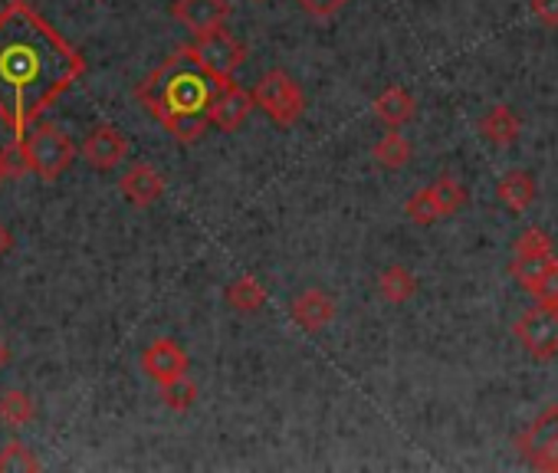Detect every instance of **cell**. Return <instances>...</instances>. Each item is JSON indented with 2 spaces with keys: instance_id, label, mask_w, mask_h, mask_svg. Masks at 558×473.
<instances>
[{
  "instance_id": "26",
  "label": "cell",
  "mask_w": 558,
  "mask_h": 473,
  "mask_svg": "<svg viewBox=\"0 0 558 473\" xmlns=\"http://www.w3.org/2000/svg\"><path fill=\"white\" fill-rule=\"evenodd\" d=\"M545 254H555L551 247V237L538 227H529L525 233H519L515 241V257H545Z\"/></svg>"
},
{
  "instance_id": "3",
  "label": "cell",
  "mask_w": 558,
  "mask_h": 473,
  "mask_svg": "<svg viewBox=\"0 0 558 473\" xmlns=\"http://www.w3.org/2000/svg\"><path fill=\"white\" fill-rule=\"evenodd\" d=\"M253 106L272 119L279 129H290L303 119L306 112V96L300 89V83L283 73V70H269L266 76H259V83L253 86Z\"/></svg>"
},
{
  "instance_id": "33",
  "label": "cell",
  "mask_w": 558,
  "mask_h": 473,
  "mask_svg": "<svg viewBox=\"0 0 558 473\" xmlns=\"http://www.w3.org/2000/svg\"><path fill=\"white\" fill-rule=\"evenodd\" d=\"M4 178H8V168H4V158H0V184H4Z\"/></svg>"
},
{
  "instance_id": "7",
  "label": "cell",
  "mask_w": 558,
  "mask_h": 473,
  "mask_svg": "<svg viewBox=\"0 0 558 473\" xmlns=\"http://www.w3.org/2000/svg\"><path fill=\"white\" fill-rule=\"evenodd\" d=\"M253 109V93H246L233 76H217L210 99V125H217L220 132H236Z\"/></svg>"
},
{
  "instance_id": "22",
  "label": "cell",
  "mask_w": 558,
  "mask_h": 473,
  "mask_svg": "<svg viewBox=\"0 0 558 473\" xmlns=\"http://www.w3.org/2000/svg\"><path fill=\"white\" fill-rule=\"evenodd\" d=\"M427 187H430V194H434V201H437V207H440V214H444V217L457 214V210L466 204V187H463L457 178H450V174H444V178L430 181Z\"/></svg>"
},
{
  "instance_id": "11",
  "label": "cell",
  "mask_w": 558,
  "mask_h": 473,
  "mask_svg": "<svg viewBox=\"0 0 558 473\" xmlns=\"http://www.w3.org/2000/svg\"><path fill=\"white\" fill-rule=\"evenodd\" d=\"M171 17L178 24H184L194 37H201V34H210L227 24L230 4L227 0H174Z\"/></svg>"
},
{
  "instance_id": "23",
  "label": "cell",
  "mask_w": 558,
  "mask_h": 473,
  "mask_svg": "<svg viewBox=\"0 0 558 473\" xmlns=\"http://www.w3.org/2000/svg\"><path fill=\"white\" fill-rule=\"evenodd\" d=\"M404 214H408V220L417 223V227H430V223L444 220V214H440V207H437L430 187H421L417 194H411V201L404 204Z\"/></svg>"
},
{
  "instance_id": "8",
  "label": "cell",
  "mask_w": 558,
  "mask_h": 473,
  "mask_svg": "<svg viewBox=\"0 0 558 473\" xmlns=\"http://www.w3.org/2000/svg\"><path fill=\"white\" fill-rule=\"evenodd\" d=\"M522 457L538 470H558V408L542 411L519 437Z\"/></svg>"
},
{
  "instance_id": "4",
  "label": "cell",
  "mask_w": 558,
  "mask_h": 473,
  "mask_svg": "<svg viewBox=\"0 0 558 473\" xmlns=\"http://www.w3.org/2000/svg\"><path fill=\"white\" fill-rule=\"evenodd\" d=\"M24 148H27V161H31V171L40 174L44 181H57L76 158V145L66 132H60L57 125H31L27 135H24Z\"/></svg>"
},
{
  "instance_id": "17",
  "label": "cell",
  "mask_w": 558,
  "mask_h": 473,
  "mask_svg": "<svg viewBox=\"0 0 558 473\" xmlns=\"http://www.w3.org/2000/svg\"><path fill=\"white\" fill-rule=\"evenodd\" d=\"M378 293H381V300H385V303L401 306V303L414 300V293H417V280H414V274H411L408 267H388V270L378 277Z\"/></svg>"
},
{
  "instance_id": "25",
  "label": "cell",
  "mask_w": 558,
  "mask_h": 473,
  "mask_svg": "<svg viewBox=\"0 0 558 473\" xmlns=\"http://www.w3.org/2000/svg\"><path fill=\"white\" fill-rule=\"evenodd\" d=\"M14 470L34 473V470H40V460L24 444H8L4 450H0V473H14Z\"/></svg>"
},
{
  "instance_id": "9",
  "label": "cell",
  "mask_w": 558,
  "mask_h": 473,
  "mask_svg": "<svg viewBox=\"0 0 558 473\" xmlns=\"http://www.w3.org/2000/svg\"><path fill=\"white\" fill-rule=\"evenodd\" d=\"M80 155H83V161H86L93 171H112V168L129 155V142H125V135H122L119 129H112V125H96V129L83 138Z\"/></svg>"
},
{
  "instance_id": "15",
  "label": "cell",
  "mask_w": 558,
  "mask_h": 473,
  "mask_svg": "<svg viewBox=\"0 0 558 473\" xmlns=\"http://www.w3.org/2000/svg\"><path fill=\"white\" fill-rule=\"evenodd\" d=\"M522 125L515 119V112L509 106H493L483 119H480V135L489 142V145H499V148H509L515 138H519Z\"/></svg>"
},
{
  "instance_id": "34",
  "label": "cell",
  "mask_w": 558,
  "mask_h": 473,
  "mask_svg": "<svg viewBox=\"0 0 558 473\" xmlns=\"http://www.w3.org/2000/svg\"><path fill=\"white\" fill-rule=\"evenodd\" d=\"M548 306H555V310H558V300H555V303H548Z\"/></svg>"
},
{
  "instance_id": "28",
  "label": "cell",
  "mask_w": 558,
  "mask_h": 473,
  "mask_svg": "<svg viewBox=\"0 0 558 473\" xmlns=\"http://www.w3.org/2000/svg\"><path fill=\"white\" fill-rule=\"evenodd\" d=\"M532 296H535L538 303H555V300H558V264L535 283Z\"/></svg>"
},
{
  "instance_id": "14",
  "label": "cell",
  "mask_w": 558,
  "mask_h": 473,
  "mask_svg": "<svg viewBox=\"0 0 558 473\" xmlns=\"http://www.w3.org/2000/svg\"><path fill=\"white\" fill-rule=\"evenodd\" d=\"M417 112L414 96L404 86H388L378 99H375V116L388 125V129H401L404 122H411Z\"/></svg>"
},
{
  "instance_id": "6",
  "label": "cell",
  "mask_w": 558,
  "mask_h": 473,
  "mask_svg": "<svg viewBox=\"0 0 558 473\" xmlns=\"http://www.w3.org/2000/svg\"><path fill=\"white\" fill-rule=\"evenodd\" d=\"M187 50L210 76H233L246 60V47L240 40H233L223 27L194 37V44H187Z\"/></svg>"
},
{
  "instance_id": "16",
  "label": "cell",
  "mask_w": 558,
  "mask_h": 473,
  "mask_svg": "<svg viewBox=\"0 0 558 473\" xmlns=\"http://www.w3.org/2000/svg\"><path fill=\"white\" fill-rule=\"evenodd\" d=\"M496 194H499V201H502L509 210L522 214V210H529V204L535 201V181H532V174H525V171H509V174L496 184Z\"/></svg>"
},
{
  "instance_id": "10",
  "label": "cell",
  "mask_w": 558,
  "mask_h": 473,
  "mask_svg": "<svg viewBox=\"0 0 558 473\" xmlns=\"http://www.w3.org/2000/svg\"><path fill=\"white\" fill-rule=\"evenodd\" d=\"M187 352L174 342V339H155L145 352H142V372L158 381V385H168V381H178L187 375Z\"/></svg>"
},
{
  "instance_id": "30",
  "label": "cell",
  "mask_w": 558,
  "mask_h": 473,
  "mask_svg": "<svg viewBox=\"0 0 558 473\" xmlns=\"http://www.w3.org/2000/svg\"><path fill=\"white\" fill-rule=\"evenodd\" d=\"M532 14L545 24V27H558V0H532Z\"/></svg>"
},
{
  "instance_id": "32",
  "label": "cell",
  "mask_w": 558,
  "mask_h": 473,
  "mask_svg": "<svg viewBox=\"0 0 558 473\" xmlns=\"http://www.w3.org/2000/svg\"><path fill=\"white\" fill-rule=\"evenodd\" d=\"M4 362H8V345L0 342V368H4Z\"/></svg>"
},
{
  "instance_id": "5",
  "label": "cell",
  "mask_w": 558,
  "mask_h": 473,
  "mask_svg": "<svg viewBox=\"0 0 558 473\" xmlns=\"http://www.w3.org/2000/svg\"><path fill=\"white\" fill-rule=\"evenodd\" d=\"M519 345L535 359V362H548L558 355V310L548 303H538L535 310H525L515 326H512Z\"/></svg>"
},
{
  "instance_id": "19",
  "label": "cell",
  "mask_w": 558,
  "mask_h": 473,
  "mask_svg": "<svg viewBox=\"0 0 558 473\" xmlns=\"http://www.w3.org/2000/svg\"><path fill=\"white\" fill-rule=\"evenodd\" d=\"M227 303L236 313H259L266 303V290L253 280V277H240L227 287Z\"/></svg>"
},
{
  "instance_id": "20",
  "label": "cell",
  "mask_w": 558,
  "mask_h": 473,
  "mask_svg": "<svg viewBox=\"0 0 558 473\" xmlns=\"http://www.w3.org/2000/svg\"><path fill=\"white\" fill-rule=\"evenodd\" d=\"M558 264V257L555 254H545V257H512V267H509V274L519 280V287H525L529 293L535 290V283L551 270Z\"/></svg>"
},
{
  "instance_id": "13",
  "label": "cell",
  "mask_w": 558,
  "mask_h": 473,
  "mask_svg": "<svg viewBox=\"0 0 558 473\" xmlns=\"http://www.w3.org/2000/svg\"><path fill=\"white\" fill-rule=\"evenodd\" d=\"M122 194H125V201L129 204H135V207H151L161 194H165V178L151 168V165H145V161H138V165H132L125 174H122Z\"/></svg>"
},
{
  "instance_id": "1",
  "label": "cell",
  "mask_w": 558,
  "mask_h": 473,
  "mask_svg": "<svg viewBox=\"0 0 558 473\" xmlns=\"http://www.w3.org/2000/svg\"><path fill=\"white\" fill-rule=\"evenodd\" d=\"M86 73L83 53L27 0L0 11V122L17 138Z\"/></svg>"
},
{
  "instance_id": "21",
  "label": "cell",
  "mask_w": 558,
  "mask_h": 473,
  "mask_svg": "<svg viewBox=\"0 0 558 473\" xmlns=\"http://www.w3.org/2000/svg\"><path fill=\"white\" fill-rule=\"evenodd\" d=\"M0 421L8 427H24L34 421V401L27 391H4L0 395Z\"/></svg>"
},
{
  "instance_id": "31",
  "label": "cell",
  "mask_w": 558,
  "mask_h": 473,
  "mask_svg": "<svg viewBox=\"0 0 558 473\" xmlns=\"http://www.w3.org/2000/svg\"><path fill=\"white\" fill-rule=\"evenodd\" d=\"M11 247H14V237H11V230L4 223H0V257H4Z\"/></svg>"
},
{
  "instance_id": "24",
  "label": "cell",
  "mask_w": 558,
  "mask_h": 473,
  "mask_svg": "<svg viewBox=\"0 0 558 473\" xmlns=\"http://www.w3.org/2000/svg\"><path fill=\"white\" fill-rule=\"evenodd\" d=\"M161 401L171 411H187L197 401V385L187 375L178 378V381H168V385H161Z\"/></svg>"
},
{
  "instance_id": "2",
  "label": "cell",
  "mask_w": 558,
  "mask_h": 473,
  "mask_svg": "<svg viewBox=\"0 0 558 473\" xmlns=\"http://www.w3.org/2000/svg\"><path fill=\"white\" fill-rule=\"evenodd\" d=\"M210 76L187 47L174 50L151 76H145L135 89V99L184 145L197 142L210 129V99H214Z\"/></svg>"
},
{
  "instance_id": "29",
  "label": "cell",
  "mask_w": 558,
  "mask_h": 473,
  "mask_svg": "<svg viewBox=\"0 0 558 473\" xmlns=\"http://www.w3.org/2000/svg\"><path fill=\"white\" fill-rule=\"evenodd\" d=\"M296 4L313 17H332L336 11H342L349 4V0H296Z\"/></svg>"
},
{
  "instance_id": "18",
  "label": "cell",
  "mask_w": 558,
  "mask_h": 473,
  "mask_svg": "<svg viewBox=\"0 0 558 473\" xmlns=\"http://www.w3.org/2000/svg\"><path fill=\"white\" fill-rule=\"evenodd\" d=\"M375 161L381 165V168H388V171H398V168H404L408 161H411V155H414V148H411V142L398 132V129H391L388 135H381L378 142H375Z\"/></svg>"
},
{
  "instance_id": "12",
  "label": "cell",
  "mask_w": 558,
  "mask_h": 473,
  "mask_svg": "<svg viewBox=\"0 0 558 473\" xmlns=\"http://www.w3.org/2000/svg\"><path fill=\"white\" fill-rule=\"evenodd\" d=\"M290 313H293V323L303 332H319L336 319V300L329 293H323V290H306V293H300L293 300Z\"/></svg>"
},
{
  "instance_id": "27",
  "label": "cell",
  "mask_w": 558,
  "mask_h": 473,
  "mask_svg": "<svg viewBox=\"0 0 558 473\" xmlns=\"http://www.w3.org/2000/svg\"><path fill=\"white\" fill-rule=\"evenodd\" d=\"M0 158H4V168H8V178H24L31 171V161H27V148H24V138L14 135L11 145L0 148Z\"/></svg>"
}]
</instances>
